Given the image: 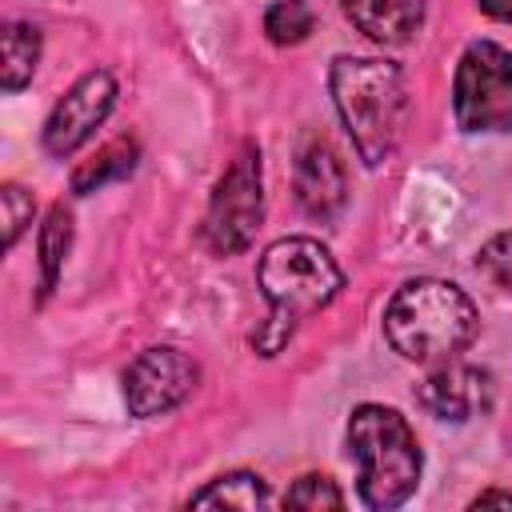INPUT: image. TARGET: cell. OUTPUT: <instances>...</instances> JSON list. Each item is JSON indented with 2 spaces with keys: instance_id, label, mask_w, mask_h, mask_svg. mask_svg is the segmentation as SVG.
<instances>
[{
  "instance_id": "1",
  "label": "cell",
  "mask_w": 512,
  "mask_h": 512,
  "mask_svg": "<svg viewBox=\"0 0 512 512\" xmlns=\"http://www.w3.org/2000/svg\"><path fill=\"white\" fill-rule=\"evenodd\" d=\"M256 284L268 300V316L252 332V344L260 356H276L292 340L300 320H308L312 312L328 308L340 296L344 268L336 264V256L320 240L284 236L260 252Z\"/></svg>"
},
{
  "instance_id": "2",
  "label": "cell",
  "mask_w": 512,
  "mask_h": 512,
  "mask_svg": "<svg viewBox=\"0 0 512 512\" xmlns=\"http://www.w3.org/2000/svg\"><path fill=\"white\" fill-rule=\"evenodd\" d=\"M328 92L356 156L368 168L392 160L408 124V84L400 64L376 56H336L328 68Z\"/></svg>"
},
{
  "instance_id": "3",
  "label": "cell",
  "mask_w": 512,
  "mask_h": 512,
  "mask_svg": "<svg viewBox=\"0 0 512 512\" xmlns=\"http://www.w3.org/2000/svg\"><path fill=\"white\" fill-rule=\"evenodd\" d=\"M480 332L472 296L448 280H408L384 308V340L412 364H440L460 356Z\"/></svg>"
},
{
  "instance_id": "4",
  "label": "cell",
  "mask_w": 512,
  "mask_h": 512,
  "mask_svg": "<svg viewBox=\"0 0 512 512\" xmlns=\"http://www.w3.org/2000/svg\"><path fill=\"white\" fill-rule=\"evenodd\" d=\"M348 452L360 468L356 492L368 508L388 512L400 508L424 472V452L416 444L412 424L384 404H360L348 416Z\"/></svg>"
},
{
  "instance_id": "5",
  "label": "cell",
  "mask_w": 512,
  "mask_h": 512,
  "mask_svg": "<svg viewBox=\"0 0 512 512\" xmlns=\"http://www.w3.org/2000/svg\"><path fill=\"white\" fill-rule=\"evenodd\" d=\"M452 116L460 132H512V52L476 40L464 48L452 76Z\"/></svg>"
},
{
  "instance_id": "6",
  "label": "cell",
  "mask_w": 512,
  "mask_h": 512,
  "mask_svg": "<svg viewBox=\"0 0 512 512\" xmlns=\"http://www.w3.org/2000/svg\"><path fill=\"white\" fill-rule=\"evenodd\" d=\"M260 220H264L260 152L252 144H244L212 188L208 216H204V240L216 256H236L256 240Z\"/></svg>"
},
{
  "instance_id": "7",
  "label": "cell",
  "mask_w": 512,
  "mask_h": 512,
  "mask_svg": "<svg viewBox=\"0 0 512 512\" xmlns=\"http://www.w3.org/2000/svg\"><path fill=\"white\" fill-rule=\"evenodd\" d=\"M200 380V368L180 348H144L124 372V404L136 420H156L180 408Z\"/></svg>"
},
{
  "instance_id": "8",
  "label": "cell",
  "mask_w": 512,
  "mask_h": 512,
  "mask_svg": "<svg viewBox=\"0 0 512 512\" xmlns=\"http://www.w3.org/2000/svg\"><path fill=\"white\" fill-rule=\"evenodd\" d=\"M112 104H116V76H112L108 68H88V72L56 100V108L48 112L44 132H40L44 152L56 156V160H64V156H72L76 148H84V144L96 136V128L108 120Z\"/></svg>"
},
{
  "instance_id": "9",
  "label": "cell",
  "mask_w": 512,
  "mask_h": 512,
  "mask_svg": "<svg viewBox=\"0 0 512 512\" xmlns=\"http://www.w3.org/2000/svg\"><path fill=\"white\" fill-rule=\"evenodd\" d=\"M416 404L436 420L464 424L492 404V376L456 356L428 364V372L416 380Z\"/></svg>"
},
{
  "instance_id": "10",
  "label": "cell",
  "mask_w": 512,
  "mask_h": 512,
  "mask_svg": "<svg viewBox=\"0 0 512 512\" xmlns=\"http://www.w3.org/2000/svg\"><path fill=\"white\" fill-rule=\"evenodd\" d=\"M292 184H296V204L312 220H336L348 204V168L324 136H308L300 144Z\"/></svg>"
},
{
  "instance_id": "11",
  "label": "cell",
  "mask_w": 512,
  "mask_h": 512,
  "mask_svg": "<svg viewBox=\"0 0 512 512\" xmlns=\"http://www.w3.org/2000/svg\"><path fill=\"white\" fill-rule=\"evenodd\" d=\"M344 16L372 44L400 48L420 32L424 0H344Z\"/></svg>"
},
{
  "instance_id": "12",
  "label": "cell",
  "mask_w": 512,
  "mask_h": 512,
  "mask_svg": "<svg viewBox=\"0 0 512 512\" xmlns=\"http://www.w3.org/2000/svg\"><path fill=\"white\" fill-rule=\"evenodd\" d=\"M136 140H108L104 148H96L88 160H80L72 168V196H88V192H100L104 184L128 176L136 168Z\"/></svg>"
},
{
  "instance_id": "13",
  "label": "cell",
  "mask_w": 512,
  "mask_h": 512,
  "mask_svg": "<svg viewBox=\"0 0 512 512\" xmlns=\"http://www.w3.org/2000/svg\"><path fill=\"white\" fill-rule=\"evenodd\" d=\"M192 508H268L272 492L256 472H224L188 500Z\"/></svg>"
},
{
  "instance_id": "14",
  "label": "cell",
  "mask_w": 512,
  "mask_h": 512,
  "mask_svg": "<svg viewBox=\"0 0 512 512\" xmlns=\"http://www.w3.org/2000/svg\"><path fill=\"white\" fill-rule=\"evenodd\" d=\"M68 248H72V212L64 204H52L44 224H40V236H36V256H40V292L48 296L64 272V260H68Z\"/></svg>"
},
{
  "instance_id": "15",
  "label": "cell",
  "mask_w": 512,
  "mask_h": 512,
  "mask_svg": "<svg viewBox=\"0 0 512 512\" xmlns=\"http://www.w3.org/2000/svg\"><path fill=\"white\" fill-rule=\"evenodd\" d=\"M40 64V32L32 24L12 20L4 28V64H0V84L4 92H20Z\"/></svg>"
},
{
  "instance_id": "16",
  "label": "cell",
  "mask_w": 512,
  "mask_h": 512,
  "mask_svg": "<svg viewBox=\"0 0 512 512\" xmlns=\"http://www.w3.org/2000/svg\"><path fill=\"white\" fill-rule=\"evenodd\" d=\"M316 28V12L308 0H272L264 12V32L272 44H300Z\"/></svg>"
},
{
  "instance_id": "17",
  "label": "cell",
  "mask_w": 512,
  "mask_h": 512,
  "mask_svg": "<svg viewBox=\"0 0 512 512\" xmlns=\"http://www.w3.org/2000/svg\"><path fill=\"white\" fill-rule=\"evenodd\" d=\"M284 504H288V508L324 512V508H344V492L336 488V480H332V476L308 472V476H300V480L284 492Z\"/></svg>"
},
{
  "instance_id": "18",
  "label": "cell",
  "mask_w": 512,
  "mask_h": 512,
  "mask_svg": "<svg viewBox=\"0 0 512 512\" xmlns=\"http://www.w3.org/2000/svg\"><path fill=\"white\" fill-rule=\"evenodd\" d=\"M0 212H4V248H16L20 232H24V228L32 224V216H36V200H32L28 188L4 184V188H0Z\"/></svg>"
},
{
  "instance_id": "19",
  "label": "cell",
  "mask_w": 512,
  "mask_h": 512,
  "mask_svg": "<svg viewBox=\"0 0 512 512\" xmlns=\"http://www.w3.org/2000/svg\"><path fill=\"white\" fill-rule=\"evenodd\" d=\"M476 268L512 296V232H496L492 240H484L476 252Z\"/></svg>"
},
{
  "instance_id": "20",
  "label": "cell",
  "mask_w": 512,
  "mask_h": 512,
  "mask_svg": "<svg viewBox=\"0 0 512 512\" xmlns=\"http://www.w3.org/2000/svg\"><path fill=\"white\" fill-rule=\"evenodd\" d=\"M476 4H480V12L492 16V20H512V0H476Z\"/></svg>"
},
{
  "instance_id": "21",
  "label": "cell",
  "mask_w": 512,
  "mask_h": 512,
  "mask_svg": "<svg viewBox=\"0 0 512 512\" xmlns=\"http://www.w3.org/2000/svg\"><path fill=\"white\" fill-rule=\"evenodd\" d=\"M488 504H504V508H512V492H496V488H488V492H480V496L472 500V508H488Z\"/></svg>"
}]
</instances>
